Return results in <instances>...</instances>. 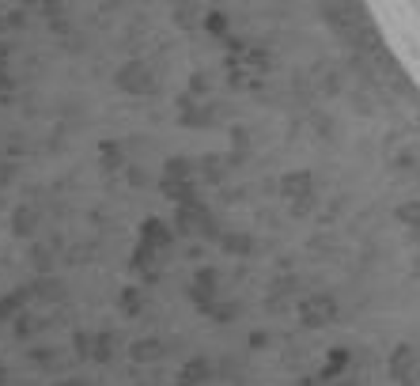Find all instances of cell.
Masks as SVG:
<instances>
[{"label":"cell","mask_w":420,"mask_h":386,"mask_svg":"<svg viewBox=\"0 0 420 386\" xmlns=\"http://www.w3.org/2000/svg\"><path fill=\"white\" fill-rule=\"evenodd\" d=\"M371 23L383 38L386 53L401 64L420 91V0H386L371 4Z\"/></svg>","instance_id":"1"}]
</instances>
